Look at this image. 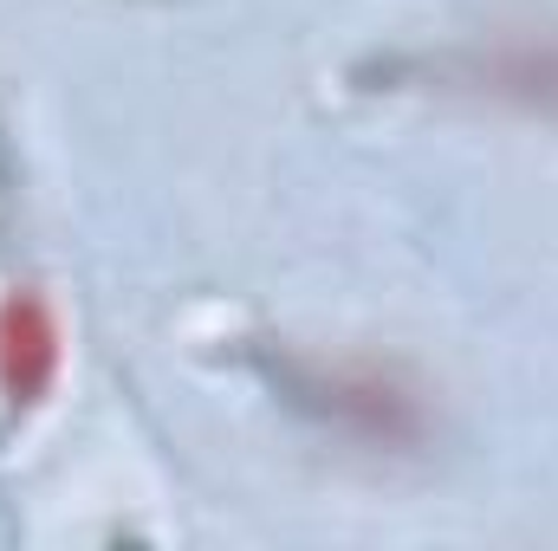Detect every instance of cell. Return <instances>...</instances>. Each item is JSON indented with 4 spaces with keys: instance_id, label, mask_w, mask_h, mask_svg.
<instances>
[{
    "instance_id": "2",
    "label": "cell",
    "mask_w": 558,
    "mask_h": 551,
    "mask_svg": "<svg viewBox=\"0 0 558 551\" xmlns=\"http://www.w3.org/2000/svg\"><path fill=\"white\" fill-rule=\"evenodd\" d=\"M286 390L299 403H318L338 428H357L371 441H410L416 434V403L390 377H377V370H325V364H305V370L286 377Z\"/></svg>"
},
{
    "instance_id": "3",
    "label": "cell",
    "mask_w": 558,
    "mask_h": 551,
    "mask_svg": "<svg viewBox=\"0 0 558 551\" xmlns=\"http://www.w3.org/2000/svg\"><path fill=\"white\" fill-rule=\"evenodd\" d=\"M474 85L494 91V98L553 111L558 105V39H507V46L481 52L474 59Z\"/></svg>"
},
{
    "instance_id": "1",
    "label": "cell",
    "mask_w": 558,
    "mask_h": 551,
    "mask_svg": "<svg viewBox=\"0 0 558 551\" xmlns=\"http://www.w3.org/2000/svg\"><path fill=\"white\" fill-rule=\"evenodd\" d=\"M59 364H65V351H59L52 305L33 285H13L0 298V409H7V421L33 415L52 396Z\"/></svg>"
}]
</instances>
